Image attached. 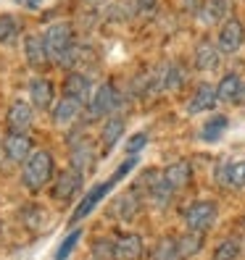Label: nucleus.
Listing matches in <instances>:
<instances>
[{
  "label": "nucleus",
  "mask_w": 245,
  "mask_h": 260,
  "mask_svg": "<svg viewBox=\"0 0 245 260\" xmlns=\"http://www.w3.org/2000/svg\"><path fill=\"white\" fill-rule=\"evenodd\" d=\"M42 37H45V45H48L53 66L71 69L76 60H79V48H76V42H74V29H71L69 21L50 24L48 29H45Z\"/></svg>",
  "instance_id": "1"
},
{
  "label": "nucleus",
  "mask_w": 245,
  "mask_h": 260,
  "mask_svg": "<svg viewBox=\"0 0 245 260\" xmlns=\"http://www.w3.org/2000/svg\"><path fill=\"white\" fill-rule=\"evenodd\" d=\"M56 179V163L48 150H35L21 168V181L29 192H40Z\"/></svg>",
  "instance_id": "2"
},
{
  "label": "nucleus",
  "mask_w": 245,
  "mask_h": 260,
  "mask_svg": "<svg viewBox=\"0 0 245 260\" xmlns=\"http://www.w3.org/2000/svg\"><path fill=\"white\" fill-rule=\"evenodd\" d=\"M216 216H219V208L211 200H195L185 208V213H182V218H185L190 232H201V234L208 232V229L216 223Z\"/></svg>",
  "instance_id": "3"
},
{
  "label": "nucleus",
  "mask_w": 245,
  "mask_h": 260,
  "mask_svg": "<svg viewBox=\"0 0 245 260\" xmlns=\"http://www.w3.org/2000/svg\"><path fill=\"white\" fill-rule=\"evenodd\" d=\"M116 105H119V92H116V87L111 82H105L100 84L95 92H93V100L87 103V118L90 121H98V118H105V116H111L116 111Z\"/></svg>",
  "instance_id": "4"
},
{
  "label": "nucleus",
  "mask_w": 245,
  "mask_h": 260,
  "mask_svg": "<svg viewBox=\"0 0 245 260\" xmlns=\"http://www.w3.org/2000/svg\"><path fill=\"white\" fill-rule=\"evenodd\" d=\"M143 184H145V194L150 197V203L153 205H169L172 203V197H174V187L166 181L164 171H156V168H150V171L143 174Z\"/></svg>",
  "instance_id": "5"
},
{
  "label": "nucleus",
  "mask_w": 245,
  "mask_h": 260,
  "mask_svg": "<svg viewBox=\"0 0 245 260\" xmlns=\"http://www.w3.org/2000/svg\"><path fill=\"white\" fill-rule=\"evenodd\" d=\"M245 42V26L240 19H227L219 29V37H216V45L222 55H235Z\"/></svg>",
  "instance_id": "6"
},
{
  "label": "nucleus",
  "mask_w": 245,
  "mask_h": 260,
  "mask_svg": "<svg viewBox=\"0 0 245 260\" xmlns=\"http://www.w3.org/2000/svg\"><path fill=\"white\" fill-rule=\"evenodd\" d=\"M3 152L13 163H26V158L35 152L32 137H29L26 132H8L3 137Z\"/></svg>",
  "instance_id": "7"
},
{
  "label": "nucleus",
  "mask_w": 245,
  "mask_h": 260,
  "mask_svg": "<svg viewBox=\"0 0 245 260\" xmlns=\"http://www.w3.org/2000/svg\"><path fill=\"white\" fill-rule=\"evenodd\" d=\"M29 98H32V105L37 111H50L53 105H56V87L53 82L48 79V76H32L29 79Z\"/></svg>",
  "instance_id": "8"
},
{
  "label": "nucleus",
  "mask_w": 245,
  "mask_h": 260,
  "mask_svg": "<svg viewBox=\"0 0 245 260\" xmlns=\"http://www.w3.org/2000/svg\"><path fill=\"white\" fill-rule=\"evenodd\" d=\"M24 55L29 60V66L37 69V71H45L48 66H53L50 53H48V45H45V37L42 35H26L24 37Z\"/></svg>",
  "instance_id": "9"
},
{
  "label": "nucleus",
  "mask_w": 245,
  "mask_h": 260,
  "mask_svg": "<svg viewBox=\"0 0 245 260\" xmlns=\"http://www.w3.org/2000/svg\"><path fill=\"white\" fill-rule=\"evenodd\" d=\"M95 158H98V152L93 147V142L87 140V137H79L74 145H71V168L76 174H90L95 168Z\"/></svg>",
  "instance_id": "10"
},
{
  "label": "nucleus",
  "mask_w": 245,
  "mask_h": 260,
  "mask_svg": "<svg viewBox=\"0 0 245 260\" xmlns=\"http://www.w3.org/2000/svg\"><path fill=\"white\" fill-rule=\"evenodd\" d=\"M140 208H143L140 194H137V189H129V192H124V194H119L116 200L111 203L108 216H111V218H119V221H132V218H137Z\"/></svg>",
  "instance_id": "11"
},
{
  "label": "nucleus",
  "mask_w": 245,
  "mask_h": 260,
  "mask_svg": "<svg viewBox=\"0 0 245 260\" xmlns=\"http://www.w3.org/2000/svg\"><path fill=\"white\" fill-rule=\"evenodd\" d=\"M82 187V174H76L74 168H66V171L56 174L53 179V187H50V194L56 197V200H71V197L79 192Z\"/></svg>",
  "instance_id": "12"
},
{
  "label": "nucleus",
  "mask_w": 245,
  "mask_h": 260,
  "mask_svg": "<svg viewBox=\"0 0 245 260\" xmlns=\"http://www.w3.org/2000/svg\"><path fill=\"white\" fill-rule=\"evenodd\" d=\"M32 121H35V111L26 100L19 98V100H13L8 105V113H6L8 132H26L29 126H32Z\"/></svg>",
  "instance_id": "13"
},
{
  "label": "nucleus",
  "mask_w": 245,
  "mask_h": 260,
  "mask_svg": "<svg viewBox=\"0 0 245 260\" xmlns=\"http://www.w3.org/2000/svg\"><path fill=\"white\" fill-rule=\"evenodd\" d=\"M93 82H90L87 74H79V71H69L66 79H64V95L79 100V103H90L93 100Z\"/></svg>",
  "instance_id": "14"
},
{
  "label": "nucleus",
  "mask_w": 245,
  "mask_h": 260,
  "mask_svg": "<svg viewBox=\"0 0 245 260\" xmlns=\"http://www.w3.org/2000/svg\"><path fill=\"white\" fill-rule=\"evenodd\" d=\"M114 189V181L108 179V181H100V184H95L93 189H87V194L82 197V203L76 205V210H74V216H71V221L76 223V221H82V218H87L90 213H93L95 208H98V203L103 200L105 194H108Z\"/></svg>",
  "instance_id": "15"
},
{
  "label": "nucleus",
  "mask_w": 245,
  "mask_h": 260,
  "mask_svg": "<svg viewBox=\"0 0 245 260\" xmlns=\"http://www.w3.org/2000/svg\"><path fill=\"white\" fill-rule=\"evenodd\" d=\"M219 63H222L219 45L211 42V40L198 42V48H195V69L198 71H213V69H219Z\"/></svg>",
  "instance_id": "16"
},
{
  "label": "nucleus",
  "mask_w": 245,
  "mask_h": 260,
  "mask_svg": "<svg viewBox=\"0 0 245 260\" xmlns=\"http://www.w3.org/2000/svg\"><path fill=\"white\" fill-rule=\"evenodd\" d=\"M216 103H219L216 87H213V84H201V87L195 89V95L190 98V103H187V113L195 116V113L213 111V108H216Z\"/></svg>",
  "instance_id": "17"
},
{
  "label": "nucleus",
  "mask_w": 245,
  "mask_h": 260,
  "mask_svg": "<svg viewBox=\"0 0 245 260\" xmlns=\"http://www.w3.org/2000/svg\"><path fill=\"white\" fill-rule=\"evenodd\" d=\"M82 111H85V103L64 95L53 105V121H56L58 126H69V124H74V121L82 116Z\"/></svg>",
  "instance_id": "18"
},
{
  "label": "nucleus",
  "mask_w": 245,
  "mask_h": 260,
  "mask_svg": "<svg viewBox=\"0 0 245 260\" xmlns=\"http://www.w3.org/2000/svg\"><path fill=\"white\" fill-rule=\"evenodd\" d=\"M242 87H245V82H242L240 74H235V71H232V74H224L222 82L216 84L219 100H222V103H237L240 95H242Z\"/></svg>",
  "instance_id": "19"
},
{
  "label": "nucleus",
  "mask_w": 245,
  "mask_h": 260,
  "mask_svg": "<svg viewBox=\"0 0 245 260\" xmlns=\"http://www.w3.org/2000/svg\"><path fill=\"white\" fill-rule=\"evenodd\" d=\"M140 255H143L140 234H121L116 239V260H137Z\"/></svg>",
  "instance_id": "20"
},
{
  "label": "nucleus",
  "mask_w": 245,
  "mask_h": 260,
  "mask_svg": "<svg viewBox=\"0 0 245 260\" xmlns=\"http://www.w3.org/2000/svg\"><path fill=\"white\" fill-rule=\"evenodd\" d=\"M166 181L174 187V189H182V187H187L190 184V179H193V168L187 160H174L172 166H166V171H164Z\"/></svg>",
  "instance_id": "21"
},
{
  "label": "nucleus",
  "mask_w": 245,
  "mask_h": 260,
  "mask_svg": "<svg viewBox=\"0 0 245 260\" xmlns=\"http://www.w3.org/2000/svg\"><path fill=\"white\" fill-rule=\"evenodd\" d=\"M229 8H232V0H206L201 8V19L206 24H216V21H227Z\"/></svg>",
  "instance_id": "22"
},
{
  "label": "nucleus",
  "mask_w": 245,
  "mask_h": 260,
  "mask_svg": "<svg viewBox=\"0 0 245 260\" xmlns=\"http://www.w3.org/2000/svg\"><path fill=\"white\" fill-rule=\"evenodd\" d=\"M121 134H124V118H119V116H114V118H108L105 121V126H103V134H100V145H103V150L108 152L119 140H121Z\"/></svg>",
  "instance_id": "23"
},
{
  "label": "nucleus",
  "mask_w": 245,
  "mask_h": 260,
  "mask_svg": "<svg viewBox=\"0 0 245 260\" xmlns=\"http://www.w3.org/2000/svg\"><path fill=\"white\" fill-rule=\"evenodd\" d=\"M150 260H185V257H182L179 244H177L174 237H164V239H158L156 247H153Z\"/></svg>",
  "instance_id": "24"
},
{
  "label": "nucleus",
  "mask_w": 245,
  "mask_h": 260,
  "mask_svg": "<svg viewBox=\"0 0 245 260\" xmlns=\"http://www.w3.org/2000/svg\"><path fill=\"white\" fill-rule=\"evenodd\" d=\"M219 179L224 181L227 187H235V189H242L245 187V160H237V163H229L219 171Z\"/></svg>",
  "instance_id": "25"
},
{
  "label": "nucleus",
  "mask_w": 245,
  "mask_h": 260,
  "mask_svg": "<svg viewBox=\"0 0 245 260\" xmlns=\"http://www.w3.org/2000/svg\"><path fill=\"white\" fill-rule=\"evenodd\" d=\"M177 244H179L182 257H193L195 252H201L203 237H201V232H187V234H182V237L177 239Z\"/></svg>",
  "instance_id": "26"
},
{
  "label": "nucleus",
  "mask_w": 245,
  "mask_h": 260,
  "mask_svg": "<svg viewBox=\"0 0 245 260\" xmlns=\"http://www.w3.org/2000/svg\"><path fill=\"white\" fill-rule=\"evenodd\" d=\"M19 37V21L13 13H0V42L11 45L13 40Z\"/></svg>",
  "instance_id": "27"
},
{
  "label": "nucleus",
  "mask_w": 245,
  "mask_h": 260,
  "mask_svg": "<svg viewBox=\"0 0 245 260\" xmlns=\"http://www.w3.org/2000/svg\"><path fill=\"white\" fill-rule=\"evenodd\" d=\"M240 252H242L240 239H224L222 244H216V250H213V257L211 260H237Z\"/></svg>",
  "instance_id": "28"
},
{
  "label": "nucleus",
  "mask_w": 245,
  "mask_h": 260,
  "mask_svg": "<svg viewBox=\"0 0 245 260\" xmlns=\"http://www.w3.org/2000/svg\"><path fill=\"white\" fill-rule=\"evenodd\" d=\"M93 257L95 260H116V239L98 237L93 242Z\"/></svg>",
  "instance_id": "29"
},
{
  "label": "nucleus",
  "mask_w": 245,
  "mask_h": 260,
  "mask_svg": "<svg viewBox=\"0 0 245 260\" xmlns=\"http://www.w3.org/2000/svg\"><path fill=\"white\" fill-rule=\"evenodd\" d=\"M224 129H227V118H224V116H213V118L208 121V124L203 126V134H201V140H206V142H213V140H219Z\"/></svg>",
  "instance_id": "30"
},
{
  "label": "nucleus",
  "mask_w": 245,
  "mask_h": 260,
  "mask_svg": "<svg viewBox=\"0 0 245 260\" xmlns=\"http://www.w3.org/2000/svg\"><path fill=\"white\" fill-rule=\"evenodd\" d=\"M21 221H24L29 229H40L42 221H45V210L37 208V205H24V208H21Z\"/></svg>",
  "instance_id": "31"
},
{
  "label": "nucleus",
  "mask_w": 245,
  "mask_h": 260,
  "mask_svg": "<svg viewBox=\"0 0 245 260\" xmlns=\"http://www.w3.org/2000/svg\"><path fill=\"white\" fill-rule=\"evenodd\" d=\"M79 237H82V232H79V229H76V232H71L64 242H61V247L56 250V260H66L71 252H74V247H76V244H79Z\"/></svg>",
  "instance_id": "32"
},
{
  "label": "nucleus",
  "mask_w": 245,
  "mask_h": 260,
  "mask_svg": "<svg viewBox=\"0 0 245 260\" xmlns=\"http://www.w3.org/2000/svg\"><path fill=\"white\" fill-rule=\"evenodd\" d=\"M145 145H148V132H137V134H132L127 140V152L129 155H137Z\"/></svg>",
  "instance_id": "33"
},
{
  "label": "nucleus",
  "mask_w": 245,
  "mask_h": 260,
  "mask_svg": "<svg viewBox=\"0 0 245 260\" xmlns=\"http://www.w3.org/2000/svg\"><path fill=\"white\" fill-rule=\"evenodd\" d=\"M132 6H134L137 13H150L153 8H156V0H134Z\"/></svg>",
  "instance_id": "34"
},
{
  "label": "nucleus",
  "mask_w": 245,
  "mask_h": 260,
  "mask_svg": "<svg viewBox=\"0 0 245 260\" xmlns=\"http://www.w3.org/2000/svg\"><path fill=\"white\" fill-rule=\"evenodd\" d=\"M179 6L182 11H187V13H201V0H179Z\"/></svg>",
  "instance_id": "35"
},
{
  "label": "nucleus",
  "mask_w": 245,
  "mask_h": 260,
  "mask_svg": "<svg viewBox=\"0 0 245 260\" xmlns=\"http://www.w3.org/2000/svg\"><path fill=\"white\" fill-rule=\"evenodd\" d=\"M13 3H19V6H24V8H40L42 6V0H13Z\"/></svg>",
  "instance_id": "36"
},
{
  "label": "nucleus",
  "mask_w": 245,
  "mask_h": 260,
  "mask_svg": "<svg viewBox=\"0 0 245 260\" xmlns=\"http://www.w3.org/2000/svg\"><path fill=\"white\" fill-rule=\"evenodd\" d=\"M237 103H245V87H242V95H240V100Z\"/></svg>",
  "instance_id": "37"
},
{
  "label": "nucleus",
  "mask_w": 245,
  "mask_h": 260,
  "mask_svg": "<svg viewBox=\"0 0 245 260\" xmlns=\"http://www.w3.org/2000/svg\"><path fill=\"white\" fill-rule=\"evenodd\" d=\"M242 221H245V218H242Z\"/></svg>",
  "instance_id": "38"
}]
</instances>
